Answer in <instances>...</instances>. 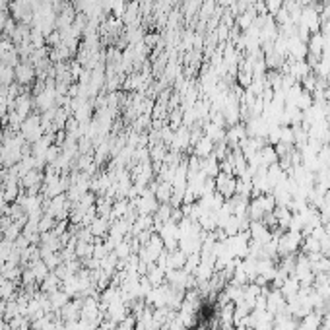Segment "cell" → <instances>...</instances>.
Returning a JSON list of instances; mask_svg holds the SVG:
<instances>
[{"label":"cell","instance_id":"obj_1","mask_svg":"<svg viewBox=\"0 0 330 330\" xmlns=\"http://www.w3.org/2000/svg\"><path fill=\"white\" fill-rule=\"evenodd\" d=\"M59 282H61V278L57 276V274H49L47 278H45L43 282H41V289H43V293H55L57 291V287H59Z\"/></svg>","mask_w":330,"mask_h":330}]
</instances>
